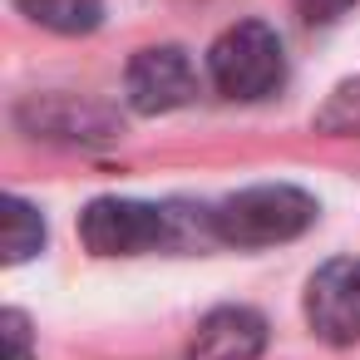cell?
<instances>
[{
  "mask_svg": "<svg viewBox=\"0 0 360 360\" xmlns=\"http://www.w3.org/2000/svg\"><path fill=\"white\" fill-rule=\"evenodd\" d=\"M316 222V198L291 183L242 188L212 207V237L227 247H276L301 237Z\"/></svg>",
  "mask_w": 360,
  "mask_h": 360,
  "instance_id": "6da1fadb",
  "label": "cell"
},
{
  "mask_svg": "<svg viewBox=\"0 0 360 360\" xmlns=\"http://www.w3.org/2000/svg\"><path fill=\"white\" fill-rule=\"evenodd\" d=\"M207 75L212 89L222 99H266L281 89L286 79V55L271 25L262 20H242L232 30L217 35V45L207 50Z\"/></svg>",
  "mask_w": 360,
  "mask_h": 360,
  "instance_id": "7a4b0ae2",
  "label": "cell"
},
{
  "mask_svg": "<svg viewBox=\"0 0 360 360\" xmlns=\"http://www.w3.org/2000/svg\"><path fill=\"white\" fill-rule=\"evenodd\" d=\"M79 237L94 257H139L173 237V212L134 198H94L79 212Z\"/></svg>",
  "mask_w": 360,
  "mask_h": 360,
  "instance_id": "3957f363",
  "label": "cell"
},
{
  "mask_svg": "<svg viewBox=\"0 0 360 360\" xmlns=\"http://www.w3.org/2000/svg\"><path fill=\"white\" fill-rule=\"evenodd\" d=\"M124 94H129V109H139V114H173V109L193 104L198 75L178 45H148L129 60Z\"/></svg>",
  "mask_w": 360,
  "mask_h": 360,
  "instance_id": "277c9868",
  "label": "cell"
},
{
  "mask_svg": "<svg viewBox=\"0 0 360 360\" xmlns=\"http://www.w3.org/2000/svg\"><path fill=\"white\" fill-rule=\"evenodd\" d=\"M306 321L321 340H360V257H335L306 281Z\"/></svg>",
  "mask_w": 360,
  "mask_h": 360,
  "instance_id": "5b68a950",
  "label": "cell"
},
{
  "mask_svg": "<svg viewBox=\"0 0 360 360\" xmlns=\"http://www.w3.org/2000/svg\"><path fill=\"white\" fill-rule=\"evenodd\" d=\"M266 350V321L247 306H217L202 316L188 360H257Z\"/></svg>",
  "mask_w": 360,
  "mask_h": 360,
  "instance_id": "8992f818",
  "label": "cell"
},
{
  "mask_svg": "<svg viewBox=\"0 0 360 360\" xmlns=\"http://www.w3.org/2000/svg\"><path fill=\"white\" fill-rule=\"evenodd\" d=\"M40 247H45V217L25 198H6L0 202V257L15 266V262H30Z\"/></svg>",
  "mask_w": 360,
  "mask_h": 360,
  "instance_id": "52a82bcc",
  "label": "cell"
},
{
  "mask_svg": "<svg viewBox=\"0 0 360 360\" xmlns=\"http://www.w3.org/2000/svg\"><path fill=\"white\" fill-rule=\"evenodd\" d=\"M15 6L20 15H30L55 35H89L104 20V0H15Z\"/></svg>",
  "mask_w": 360,
  "mask_h": 360,
  "instance_id": "ba28073f",
  "label": "cell"
},
{
  "mask_svg": "<svg viewBox=\"0 0 360 360\" xmlns=\"http://www.w3.org/2000/svg\"><path fill=\"white\" fill-rule=\"evenodd\" d=\"M316 129H326V134H360V79L340 84V89L321 104Z\"/></svg>",
  "mask_w": 360,
  "mask_h": 360,
  "instance_id": "9c48e42d",
  "label": "cell"
},
{
  "mask_svg": "<svg viewBox=\"0 0 360 360\" xmlns=\"http://www.w3.org/2000/svg\"><path fill=\"white\" fill-rule=\"evenodd\" d=\"M0 340H6V360H35L30 350V326L20 311H6L0 316Z\"/></svg>",
  "mask_w": 360,
  "mask_h": 360,
  "instance_id": "30bf717a",
  "label": "cell"
},
{
  "mask_svg": "<svg viewBox=\"0 0 360 360\" xmlns=\"http://www.w3.org/2000/svg\"><path fill=\"white\" fill-rule=\"evenodd\" d=\"M296 6V15L306 20V25H335L345 11H355L360 0H291Z\"/></svg>",
  "mask_w": 360,
  "mask_h": 360,
  "instance_id": "8fae6325",
  "label": "cell"
}]
</instances>
